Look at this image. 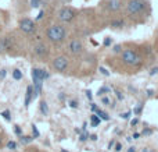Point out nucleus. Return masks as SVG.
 <instances>
[{"label": "nucleus", "mask_w": 158, "mask_h": 152, "mask_svg": "<svg viewBox=\"0 0 158 152\" xmlns=\"http://www.w3.org/2000/svg\"><path fill=\"white\" fill-rule=\"evenodd\" d=\"M114 52H121V46H119V45H117V46H114Z\"/></svg>", "instance_id": "nucleus-31"}, {"label": "nucleus", "mask_w": 158, "mask_h": 152, "mask_svg": "<svg viewBox=\"0 0 158 152\" xmlns=\"http://www.w3.org/2000/svg\"><path fill=\"white\" fill-rule=\"evenodd\" d=\"M137 123H139V119H133V120H132V126H136Z\"/></svg>", "instance_id": "nucleus-34"}, {"label": "nucleus", "mask_w": 158, "mask_h": 152, "mask_svg": "<svg viewBox=\"0 0 158 152\" xmlns=\"http://www.w3.org/2000/svg\"><path fill=\"white\" fill-rule=\"evenodd\" d=\"M6 74H7V71H6L4 69H3V70H0V80H3V78L6 77Z\"/></svg>", "instance_id": "nucleus-23"}, {"label": "nucleus", "mask_w": 158, "mask_h": 152, "mask_svg": "<svg viewBox=\"0 0 158 152\" xmlns=\"http://www.w3.org/2000/svg\"><path fill=\"white\" fill-rule=\"evenodd\" d=\"M32 130H33V136L38 137V136H39V131H38V128H36L35 124H32Z\"/></svg>", "instance_id": "nucleus-22"}, {"label": "nucleus", "mask_w": 158, "mask_h": 152, "mask_svg": "<svg viewBox=\"0 0 158 152\" xmlns=\"http://www.w3.org/2000/svg\"><path fill=\"white\" fill-rule=\"evenodd\" d=\"M63 2H67V0H63Z\"/></svg>", "instance_id": "nucleus-38"}, {"label": "nucleus", "mask_w": 158, "mask_h": 152, "mask_svg": "<svg viewBox=\"0 0 158 152\" xmlns=\"http://www.w3.org/2000/svg\"><path fill=\"white\" fill-rule=\"evenodd\" d=\"M101 102H103L104 103V105H108V103H110V99H108V98H101Z\"/></svg>", "instance_id": "nucleus-25"}, {"label": "nucleus", "mask_w": 158, "mask_h": 152, "mask_svg": "<svg viewBox=\"0 0 158 152\" xmlns=\"http://www.w3.org/2000/svg\"><path fill=\"white\" fill-rule=\"evenodd\" d=\"M121 116H122L123 119H129V116H131V112H128V113H122Z\"/></svg>", "instance_id": "nucleus-29"}, {"label": "nucleus", "mask_w": 158, "mask_h": 152, "mask_svg": "<svg viewBox=\"0 0 158 152\" xmlns=\"http://www.w3.org/2000/svg\"><path fill=\"white\" fill-rule=\"evenodd\" d=\"M0 142H2V140H0Z\"/></svg>", "instance_id": "nucleus-39"}, {"label": "nucleus", "mask_w": 158, "mask_h": 152, "mask_svg": "<svg viewBox=\"0 0 158 152\" xmlns=\"http://www.w3.org/2000/svg\"><path fill=\"white\" fill-rule=\"evenodd\" d=\"M0 49H4V50L11 49V39L7 38V36L2 38V41H0Z\"/></svg>", "instance_id": "nucleus-9"}, {"label": "nucleus", "mask_w": 158, "mask_h": 152, "mask_svg": "<svg viewBox=\"0 0 158 152\" xmlns=\"http://www.w3.org/2000/svg\"><path fill=\"white\" fill-rule=\"evenodd\" d=\"M14 131H15V134H18V136H21V128H19V126H15V128H14Z\"/></svg>", "instance_id": "nucleus-26"}, {"label": "nucleus", "mask_w": 158, "mask_h": 152, "mask_svg": "<svg viewBox=\"0 0 158 152\" xmlns=\"http://www.w3.org/2000/svg\"><path fill=\"white\" fill-rule=\"evenodd\" d=\"M122 60L125 61L126 64H129V66H137V64L140 63L139 56L131 49H126L122 52Z\"/></svg>", "instance_id": "nucleus-2"}, {"label": "nucleus", "mask_w": 158, "mask_h": 152, "mask_svg": "<svg viewBox=\"0 0 158 152\" xmlns=\"http://www.w3.org/2000/svg\"><path fill=\"white\" fill-rule=\"evenodd\" d=\"M128 152H135V148H133V147L129 148V151H128Z\"/></svg>", "instance_id": "nucleus-36"}, {"label": "nucleus", "mask_w": 158, "mask_h": 152, "mask_svg": "<svg viewBox=\"0 0 158 152\" xmlns=\"http://www.w3.org/2000/svg\"><path fill=\"white\" fill-rule=\"evenodd\" d=\"M107 8H108L110 11H118L121 8V2L119 0H108Z\"/></svg>", "instance_id": "nucleus-7"}, {"label": "nucleus", "mask_w": 158, "mask_h": 152, "mask_svg": "<svg viewBox=\"0 0 158 152\" xmlns=\"http://www.w3.org/2000/svg\"><path fill=\"white\" fill-rule=\"evenodd\" d=\"M115 150H117V151H121V144H117V145H115Z\"/></svg>", "instance_id": "nucleus-35"}, {"label": "nucleus", "mask_w": 158, "mask_h": 152, "mask_svg": "<svg viewBox=\"0 0 158 152\" xmlns=\"http://www.w3.org/2000/svg\"><path fill=\"white\" fill-rule=\"evenodd\" d=\"M69 50H71L72 53H79L82 50V43L77 39H74V41H71V43H69Z\"/></svg>", "instance_id": "nucleus-8"}, {"label": "nucleus", "mask_w": 158, "mask_h": 152, "mask_svg": "<svg viewBox=\"0 0 158 152\" xmlns=\"http://www.w3.org/2000/svg\"><path fill=\"white\" fill-rule=\"evenodd\" d=\"M104 45H106V46H110V45H111V38L104 39Z\"/></svg>", "instance_id": "nucleus-24"}, {"label": "nucleus", "mask_w": 158, "mask_h": 152, "mask_svg": "<svg viewBox=\"0 0 158 152\" xmlns=\"http://www.w3.org/2000/svg\"><path fill=\"white\" fill-rule=\"evenodd\" d=\"M123 24L125 22L122 21V20H117V21H112V24H111V27H114V28H119V27H123Z\"/></svg>", "instance_id": "nucleus-15"}, {"label": "nucleus", "mask_w": 158, "mask_h": 152, "mask_svg": "<svg viewBox=\"0 0 158 152\" xmlns=\"http://www.w3.org/2000/svg\"><path fill=\"white\" fill-rule=\"evenodd\" d=\"M61 152H67V151L65 150H61Z\"/></svg>", "instance_id": "nucleus-37"}, {"label": "nucleus", "mask_w": 158, "mask_h": 152, "mask_svg": "<svg viewBox=\"0 0 158 152\" xmlns=\"http://www.w3.org/2000/svg\"><path fill=\"white\" fill-rule=\"evenodd\" d=\"M33 96V87L29 85L27 88V96H25V106H28L31 103V99H32Z\"/></svg>", "instance_id": "nucleus-12"}, {"label": "nucleus", "mask_w": 158, "mask_h": 152, "mask_svg": "<svg viewBox=\"0 0 158 152\" xmlns=\"http://www.w3.org/2000/svg\"><path fill=\"white\" fill-rule=\"evenodd\" d=\"M46 35L52 42H61L65 38V28L61 25H53L46 31Z\"/></svg>", "instance_id": "nucleus-1"}, {"label": "nucleus", "mask_w": 158, "mask_h": 152, "mask_svg": "<svg viewBox=\"0 0 158 152\" xmlns=\"http://www.w3.org/2000/svg\"><path fill=\"white\" fill-rule=\"evenodd\" d=\"M31 2V6H32L33 8H38L39 6H40V0H29Z\"/></svg>", "instance_id": "nucleus-17"}, {"label": "nucleus", "mask_w": 158, "mask_h": 152, "mask_svg": "<svg viewBox=\"0 0 158 152\" xmlns=\"http://www.w3.org/2000/svg\"><path fill=\"white\" fill-rule=\"evenodd\" d=\"M75 17V11L72 8H68V7H64L58 11V18L64 22H69L72 21V18Z\"/></svg>", "instance_id": "nucleus-5"}, {"label": "nucleus", "mask_w": 158, "mask_h": 152, "mask_svg": "<svg viewBox=\"0 0 158 152\" xmlns=\"http://www.w3.org/2000/svg\"><path fill=\"white\" fill-rule=\"evenodd\" d=\"M19 28H21V31L25 34H32L36 27H35V22L31 18H22L21 21H19Z\"/></svg>", "instance_id": "nucleus-4"}, {"label": "nucleus", "mask_w": 158, "mask_h": 152, "mask_svg": "<svg viewBox=\"0 0 158 152\" xmlns=\"http://www.w3.org/2000/svg\"><path fill=\"white\" fill-rule=\"evenodd\" d=\"M146 7L144 0H129L128 3V13L129 14H139L140 11H143V8Z\"/></svg>", "instance_id": "nucleus-3"}, {"label": "nucleus", "mask_w": 158, "mask_h": 152, "mask_svg": "<svg viewBox=\"0 0 158 152\" xmlns=\"http://www.w3.org/2000/svg\"><path fill=\"white\" fill-rule=\"evenodd\" d=\"M92 110H93V112H94V113H96V114H97V116H98V117H100V119H101V120H110L108 114H107V113H104V112H103V110H100V109H98V108H96V106H94V105H92Z\"/></svg>", "instance_id": "nucleus-10"}, {"label": "nucleus", "mask_w": 158, "mask_h": 152, "mask_svg": "<svg viewBox=\"0 0 158 152\" xmlns=\"http://www.w3.org/2000/svg\"><path fill=\"white\" fill-rule=\"evenodd\" d=\"M2 116H3V117H4V119H6V120H11V116H10V112H8V110H4V112H3V113H2Z\"/></svg>", "instance_id": "nucleus-19"}, {"label": "nucleus", "mask_w": 158, "mask_h": 152, "mask_svg": "<svg viewBox=\"0 0 158 152\" xmlns=\"http://www.w3.org/2000/svg\"><path fill=\"white\" fill-rule=\"evenodd\" d=\"M43 16H44V13H43V11H40V13L36 16V20H38V21H39V20H42V18H43Z\"/></svg>", "instance_id": "nucleus-27"}, {"label": "nucleus", "mask_w": 158, "mask_h": 152, "mask_svg": "<svg viewBox=\"0 0 158 152\" xmlns=\"http://www.w3.org/2000/svg\"><path fill=\"white\" fill-rule=\"evenodd\" d=\"M86 137H87V134H86V133H83V134L81 136V141H85V140H86Z\"/></svg>", "instance_id": "nucleus-33"}, {"label": "nucleus", "mask_w": 158, "mask_h": 152, "mask_svg": "<svg viewBox=\"0 0 158 152\" xmlns=\"http://www.w3.org/2000/svg\"><path fill=\"white\" fill-rule=\"evenodd\" d=\"M35 53L38 56H44L47 53V47L44 46V45H42V43L36 45V46H35Z\"/></svg>", "instance_id": "nucleus-11"}, {"label": "nucleus", "mask_w": 158, "mask_h": 152, "mask_svg": "<svg viewBox=\"0 0 158 152\" xmlns=\"http://www.w3.org/2000/svg\"><path fill=\"white\" fill-rule=\"evenodd\" d=\"M21 141L24 142V144H28V142L32 141V137H21Z\"/></svg>", "instance_id": "nucleus-20"}, {"label": "nucleus", "mask_w": 158, "mask_h": 152, "mask_svg": "<svg viewBox=\"0 0 158 152\" xmlns=\"http://www.w3.org/2000/svg\"><path fill=\"white\" fill-rule=\"evenodd\" d=\"M157 73H158V67H156V69H153V70H151V73H150V74H151V75H154V74H157Z\"/></svg>", "instance_id": "nucleus-32"}, {"label": "nucleus", "mask_w": 158, "mask_h": 152, "mask_svg": "<svg viewBox=\"0 0 158 152\" xmlns=\"http://www.w3.org/2000/svg\"><path fill=\"white\" fill-rule=\"evenodd\" d=\"M7 148H8V150H15V148H17V144H15L14 141H8V142H7Z\"/></svg>", "instance_id": "nucleus-18"}, {"label": "nucleus", "mask_w": 158, "mask_h": 152, "mask_svg": "<svg viewBox=\"0 0 158 152\" xmlns=\"http://www.w3.org/2000/svg\"><path fill=\"white\" fill-rule=\"evenodd\" d=\"M142 108H143V106H137V108L135 109V113H136V114H139L140 112H142Z\"/></svg>", "instance_id": "nucleus-28"}, {"label": "nucleus", "mask_w": 158, "mask_h": 152, "mask_svg": "<svg viewBox=\"0 0 158 152\" xmlns=\"http://www.w3.org/2000/svg\"><path fill=\"white\" fill-rule=\"evenodd\" d=\"M53 64H54V69L57 70V71H64V70L68 67V60H67V57H64V56H58V57H56Z\"/></svg>", "instance_id": "nucleus-6"}, {"label": "nucleus", "mask_w": 158, "mask_h": 152, "mask_svg": "<svg viewBox=\"0 0 158 152\" xmlns=\"http://www.w3.org/2000/svg\"><path fill=\"white\" fill-rule=\"evenodd\" d=\"M13 77H14V80H21V78H22L21 70H18V69L14 70V71H13Z\"/></svg>", "instance_id": "nucleus-13"}, {"label": "nucleus", "mask_w": 158, "mask_h": 152, "mask_svg": "<svg viewBox=\"0 0 158 152\" xmlns=\"http://www.w3.org/2000/svg\"><path fill=\"white\" fill-rule=\"evenodd\" d=\"M100 117H98L97 116V114H93V116H92V124L93 126H98V124H100Z\"/></svg>", "instance_id": "nucleus-14"}, {"label": "nucleus", "mask_w": 158, "mask_h": 152, "mask_svg": "<svg viewBox=\"0 0 158 152\" xmlns=\"http://www.w3.org/2000/svg\"><path fill=\"white\" fill-rule=\"evenodd\" d=\"M69 106H71V108H78V102L77 101H69Z\"/></svg>", "instance_id": "nucleus-21"}, {"label": "nucleus", "mask_w": 158, "mask_h": 152, "mask_svg": "<svg viewBox=\"0 0 158 152\" xmlns=\"http://www.w3.org/2000/svg\"><path fill=\"white\" fill-rule=\"evenodd\" d=\"M40 110L43 114H47V103L46 102H40Z\"/></svg>", "instance_id": "nucleus-16"}, {"label": "nucleus", "mask_w": 158, "mask_h": 152, "mask_svg": "<svg viewBox=\"0 0 158 152\" xmlns=\"http://www.w3.org/2000/svg\"><path fill=\"white\" fill-rule=\"evenodd\" d=\"M100 71H101V73H103V74H106V75H108V74H110V73H108V71H107V70H106V69H104V67H100Z\"/></svg>", "instance_id": "nucleus-30"}]
</instances>
